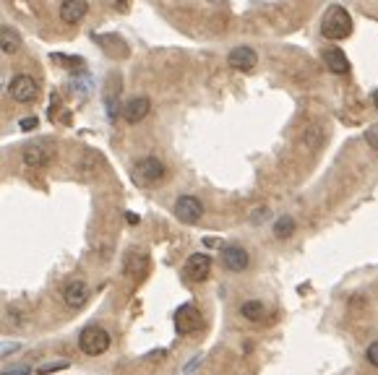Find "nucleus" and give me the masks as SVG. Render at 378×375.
<instances>
[{
    "label": "nucleus",
    "mask_w": 378,
    "mask_h": 375,
    "mask_svg": "<svg viewBox=\"0 0 378 375\" xmlns=\"http://www.w3.org/2000/svg\"><path fill=\"white\" fill-rule=\"evenodd\" d=\"M350 32H352V16L342 6H331L321 21V34L326 39H344L350 37Z\"/></svg>",
    "instance_id": "obj_1"
},
{
    "label": "nucleus",
    "mask_w": 378,
    "mask_h": 375,
    "mask_svg": "<svg viewBox=\"0 0 378 375\" xmlns=\"http://www.w3.org/2000/svg\"><path fill=\"white\" fill-rule=\"evenodd\" d=\"M110 334H107V328L102 326H86L81 331V336H79V347H81L83 354H89V357H99V354H105L110 349Z\"/></svg>",
    "instance_id": "obj_2"
},
{
    "label": "nucleus",
    "mask_w": 378,
    "mask_h": 375,
    "mask_svg": "<svg viewBox=\"0 0 378 375\" xmlns=\"http://www.w3.org/2000/svg\"><path fill=\"white\" fill-rule=\"evenodd\" d=\"M165 162L157 159V156H143L139 162L133 164V177L141 183V185H154L165 177Z\"/></svg>",
    "instance_id": "obj_3"
},
{
    "label": "nucleus",
    "mask_w": 378,
    "mask_h": 375,
    "mask_svg": "<svg viewBox=\"0 0 378 375\" xmlns=\"http://www.w3.org/2000/svg\"><path fill=\"white\" fill-rule=\"evenodd\" d=\"M8 94H11V99H16L19 105H29V102L37 99L39 86H37V81L29 73H16L11 81H8Z\"/></svg>",
    "instance_id": "obj_4"
},
{
    "label": "nucleus",
    "mask_w": 378,
    "mask_h": 375,
    "mask_svg": "<svg viewBox=\"0 0 378 375\" xmlns=\"http://www.w3.org/2000/svg\"><path fill=\"white\" fill-rule=\"evenodd\" d=\"M201 326H203V318L196 305L186 303L175 310V331L180 336H190V334L201 331Z\"/></svg>",
    "instance_id": "obj_5"
},
{
    "label": "nucleus",
    "mask_w": 378,
    "mask_h": 375,
    "mask_svg": "<svg viewBox=\"0 0 378 375\" xmlns=\"http://www.w3.org/2000/svg\"><path fill=\"white\" fill-rule=\"evenodd\" d=\"M175 216L183 224H196L203 216V203L196 196H180L175 201Z\"/></svg>",
    "instance_id": "obj_6"
},
{
    "label": "nucleus",
    "mask_w": 378,
    "mask_h": 375,
    "mask_svg": "<svg viewBox=\"0 0 378 375\" xmlns=\"http://www.w3.org/2000/svg\"><path fill=\"white\" fill-rule=\"evenodd\" d=\"M222 263H225L227 271L240 274V271H246L250 266L248 250H246L243 245H227V247H222Z\"/></svg>",
    "instance_id": "obj_7"
},
{
    "label": "nucleus",
    "mask_w": 378,
    "mask_h": 375,
    "mask_svg": "<svg viewBox=\"0 0 378 375\" xmlns=\"http://www.w3.org/2000/svg\"><path fill=\"white\" fill-rule=\"evenodd\" d=\"M209 274H212V258L206 256V253L188 256V261H186V276L190 281H206Z\"/></svg>",
    "instance_id": "obj_8"
},
{
    "label": "nucleus",
    "mask_w": 378,
    "mask_h": 375,
    "mask_svg": "<svg viewBox=\"0 0 378 375\" xmlns=\"http://www.w3.org/2000/svg\"><path fill=\"white\" fill-rule=\"evenodd\" d=\"M227 63H230L235 70H253L256 68V63H259V55H256V50H253V47L240 45V47H232V50H230Z\"/></svg>",
    "instance_id": "obj_9"
},
{
    "label": "nucleus",
    "mask_w": 378,
    "mask_h": 375,
    "mask_svg": "<svg viewBox=\"0 0 378 375\" xmlns=\"http://www.w3.org/2000/svg\"><path fill=\"white\" fill-rule=\"evenodd\" d=\"M149 112H152L149 97H130L128 102L123 105V117H126V123H141Z\"/></svg>",
    "instance_id": "obj_10"
},
{
    "label": "nucleus",
    "mask_w": 378,
    "mask_h": 375,
    "mask_svg": "<svg viewBox=\"0 0 378 375\" xmlns=\"http://www.w3.org/2000/svg\"><path fill=\"white\" fill-rule=\"evenodd\" d=\"M52 162V149H48L45 143H29L24 149V164L26 167H34V170H42Z\"/></svg>",
    "instance_id": "obj_11"
},
{
    "label": "nucleus",
    "mask_w": 378,
    "mask_h": 375,
    "mask_svg": "<svg viewBox=\"0 0 378 375\" xmlns=\"http://www.w3.org/2000/svg\"><path fill=\"white\" fill-rule=\"evenodd\" d=\"M89 11L86 0H63L60 3V21L63 23H79Z\"/></svg>",
    "instance_id": "obj_12"
},
{
    "label": "nucleus",
    "mask_w": 378,
    "mask_h": 375,
    "mask_svg": "<svg viewBox=\"0 0 378 375\" xmlns=\"http://www.w3.org/2000/svg\"><path fill=\"white\" fill-rule=\"evenodd\" d=\"M63 300L68 307H81L86 300H89V287H86V281L76 279L71 281L68 287H66V292H63Z\"/></svg>",
    "instance_id": "obj_13"
},
{
    "label": "nucleus",
    "mask_w": 378,
    "mask_h": 375,
    "mask_svg": "<svg viewBox=\"0 0 378 375\" xmlns=\"http://www.w3.org/2000/svg\"><path fill=\"white\" fill-rule=\"evenodd\" d=\"M324 63H326V68L331 73H337V76H344V73H350V60L344 55L339 47H331L324 52Z\"/></svg>",
    "instance_id": "obj_14"
},
{
    "label": "nucleus",
    "mask_w": 378,
    "mask_h": 375,
    "mask_svg": "<svg viewBox=\"0 0 378 375\" xmlns=\"http://www.w3.org/2000/svg\"><path fill=\"white\" fill-rule=\"evenodd\" d=\"M0 50L6 55H16L21 50V34L13 26H0Z\"/></svg>",
    "instance_id": "obj_15"
},
{
    "label": "nucleus",
    "mask_w": 378,
    "mask_h": 375,
    "mask_svg": "<svg viewBox=\"0 0 378 375\" xmlns=\"http://www.w3.org/2000/svg\"><path fill=\"white\" fill-rule=\"evenodd\" d=\"M146 266H149V258L141 256V253H128L126 256V274L133 276V279H141L146 274Z\"/></svg>",
    "instance_id": "obj_16"
},
{
    "label": "nucleus",
    "mask_w": 378,
    "mask_h": 375,
    "mask_svg": "<svg viewBox=\"0 0 378 375\" xmlns=\"http://www.w3.org/2000/svg\"><path fill=\"white\" fill-rule=\"evenodd\" d=\"M240 316L256 323L261 318H266V305L261 303V300H246V303L240 305Z\"/></svg>",
    "instance_id": "obj_17"
},
{
    "label": "nucleus",
    "mask_w": 378,
    "mask_h": 375,
    "mask_svg": "<svg viewBox=\"0 0 378 375\" xmlns=\"http://www.w3.org/2000/svg\"><path fill=\"white\" fill-rule=\"evenodd\" d=\"M292 232H295V219H292V216H279L277 224H274V234H277L279 240H287Z\"/></svg>",
    "instance_id": "obj_18"
},
{
    "label": "nucleus",
    "mask_w": 378,
    "mask_h": 375,
    "mask_svg": "<svg viewBox=\"0 0 378 375\" xmlns=\"http://www.w3.org/2000/svg\"><path fill=\"white\" fill-rule=\"evenodd\" d=\"M68 365H71L68 360H50V363L37 365V375H52L58 373V370H66Z\"/></svg>",
    "instance_id": "obj_19"
},
{
    "label": "nucleus",
    "mask_w": 378,
    "mask_h": 375,
    "mask_svg": "<svg viewBox=\"0 0 378 375\" xmlns=\"http://www.w3.org/2000/svg\"><path fill=\"white\" fill-rule=\"evenodd\" d=\"M366 141H368V146H370V149H376L378 152V123L366 130Z\"/></svg>",
    "instance_id": "obj_20"
},
{
    "label": "nucleus",
    "mask_w": 378,
    "mask_h": 375,
    "mask_svg": "<svg viewBox=\"0 0 378 375\" xmlns=\"http://www.w3.org/2000/svg\"><path fill=\"white\" fill-rule=\"evenodd\" d=\"M366 357H368V363L373 365V367H378V341H373L370 347L366 349Z\"/></svg>",
    "instance_id": "obj_21"
},
{
    "label": "nucleus",
    "mask_w": 378,
    "mask_h": 375,
    "mask_svg": "<svg viewBox=\"0 0 378 375\" xmlns=\"http://www.w3.org/2000/svg\"><path fill=\"white\" fill-rule=\"evenodd\" d=\"M3 375H32V367H26V365H19V367H11V370H6Z\"/></svg>",
    "instance_id": "obj_22"
},
{
    "label": "nucleus",
    "mask_w": 378,
    "mask_h": 375,
    "mask_svg": "<svg viewBox=\"0 0 378 375\" xmlns=\"http://www.w3.org/2000/svg\"><path fill=\"white\" fill-rule=\"evenodd\" d=\"M21 128H24V130H34L37 128V117H24V120H21Z\"/></svg>",
    "instance_id": "obj_23"
},
{
    "label": "nucleus",
    "mask_w": 378,
    "mask_h": 375,
    "mask_svg": "<svg viewBox=\"0 0 378 375\" xmlns=\"http://www.w3.org/2000/svg\"><path fill=\"white\" fill-rule=\"evenodd\" d=\"M373 105H376V110H378V92H373Z\"/></svg>",
    "instance_id": "obj_24"
}]
</instances>
